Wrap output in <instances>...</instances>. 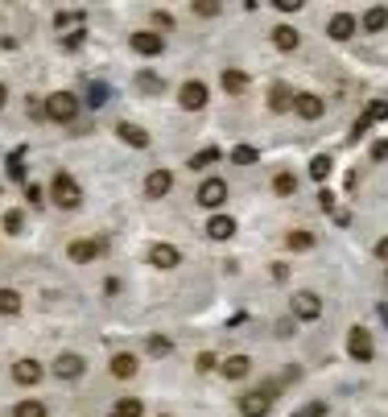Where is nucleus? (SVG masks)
I'll use <instances>...</instances> for the list:
<instances>
[{"label":"nucleus","instance_id":"1","mask_svg":"<svg viewBox=\"0 0 388 417\" xmlns=\"http://www.w3.org/2000/svg\"><path fill=\"white\" fill-rule=\"evenodd\" d=\"M50 199H54L62 211H74V207L83 203V190H79V182H74L70 174H54V182H50Z\"/></svg>","mask_w":388,"mask_h":417},{"label":"nucleus","instance_id":"2","mask_svg":"<svg viewBox=\"0 0 388 417\" xmlns=\"http://www.w3.org/2000/svg\"><path fill=\"white\" fill-rule=\"evenodd\" d=\"M45 116H50L54 124H70V120L79 116V99H74L70 91H54V95H45Z\"/></svg>","mask_w":388,"mask_h":417},{"label":"nucleus","instance_id":"3","mask_svg":"<svg viewBox=\"0 0 388 417\" xmlns=\"http://www.w3.org/2000/svg\"><path fill=\"white\" fill-rule=\"evenodd\" d=\"M294 318H302V323H314V318H323V298H318L314 289H302V294H294Z\"/></svg>","mask_w":388,"mask_h":417},{"label":"nucleus","instance_id":"4","mask_svg":"<svg viewBox=\"0 0 388 417\" xmlns=\"http://www.w3.org/2000/svg\"><path fill=\"white\" fill-rule=\"evenodd\" d=\"M194 199H198L207 211H215V207H223V203H227V182H223V178H207V182L198 186V194H194Z\"/></svg>","mask_w":388,"mask_h":417},{"label":"nucleus","instance_id":"5","mask_svg":"<svg viewBox=\"0 0 388 417\" xmlns=\"http://www.w3.org/2000/svg\"><path fill=\"white\" fill-rule=\"evenodd\" d=\"M347 352H351V360H360V364H368V360L376 356V343H372V331H364V327H356V331L347 335Z\"/></svg>","mask_w":388,"mask_h":417},{"label":"nucleus","instance_id":"6","mask_svg":"<svg viewBox=\"0 0 388 417\" xmlns=\"http://www.w3.org/2000/svg\"><path fill=\"white\" fill-rule=\"evenodd\" d=\"M128 45H132L141 58H157V54L165 50V37H161V33H149V29H141V33H132V37H128Z\"/></svg>","mask_w":388,"mask_h":417},{"label":"nucleus","instance_id":"7","mask_svg":"<svg viewBox=\"0 0 388 417\" xmlns=\"http://www.w3.org/2000/svg\"><path fill=\"white\" fill-rule=\"evenodd\" d=\"M269 409H273V393H269V389L244 393V397H240V414L244 417H269Z\"/></svg>","mask_w":388,"mask_h":417},{"label":"nucleus","instance_id":"8","mask_svg":"<svg viewBox=\"0 0 388 417\" xmlns=\"http://www.w3.org/2000/svg\"><path fill=\"white\" fill-rule=\"evenodd\" d=\"M178 103H182L186 112H198V108H207V83H198V79L182 83V91H178Z\"/></svg>","mask_w":388,"mask_h":417},{"label":"nucleus","instance_id":"9","mask_svg":"<svg viewBox=\"0 0 388 417\" xmlns=\"http://www.w3.org/2000/svg\"><path fill=\"white\" fill-rule=\"evenodd\" d=\"M87 372V364H83V356H74V352H62L58 360H54V376L58 380H79Z\"/></svg>","mask_w":388,"mask_h":417},{"label":"nucleus","instance_id":"10","mask_svg":"<svg viewBox=\"0 0 388 417\" xmlns=\"http://www.w3.org/2000/svg\"><path fill=\"white\" fill-rule=\"evenodd\" d=\"M294 112H298L302 120H318V116L327 112V103H323L314 91H298V95H294Z\"/></svg>","mask_w":388,"mask_h":417},{"label":"nucleus","instance_id":"11","mask_svg":"<svg viewBox=\"0 0 388 417\" xmlns=\"http://www.w3.org/2000/svg\"><path fill=\"white\" fill-rule=\"evenodd\" d=\"M356 29H360V21H356L351 12H335V17L327 21V33H331L335 41H347V37H356Z\"/></svg>","mask_w":388,"mask_h":417},{"label":"nucleus","instance_id":"12","mask_svg":"<svg viewBox=\"0 0 388 417\" xmlns=\"http://www.w3.org/2000/svg\"><path fill=\"white\" fill-rule=\"evenodd\" d=\"M170 190H174V174H170V170H153V174L145 178V194H149V199H165Z\"/></svg>","mask_w":388,"mask_h":417},{"label":"nucleus","instance_id":"13","mask_svg":"<svg viewBox=\"0 0 388 417\" xmlns=\"http://www.w3.org/2000/svg\"><path fill=\"white\" fill-rule=\"evenodd\" d=\"M178 261H182V252L174 244H153L149 248V265H157V269H174Z\"/></svg>","mask_w":388,"mask_h":417},{"label":"nucleus","instance_id":"14","mask_svg":"<svg viewBox=\"0 0 388 417\" xmlns=\"http://www.w3.org/2000/svg\"><path fill=\"white\" fill-rule=\"evenodd\" d=\"M207 236L211 240H232L236 236V219L232 215H211L207 219Z\"/></svg>","mask_w":388,"mask_h":417},{"label":"nucleus","instance_id":"15","mask_svg":"<svg viewBox=\"0 0 388 417\" xmlns=\"http://www.w3.org/2000/svg\"><path fill=\"white\" fill-rule=\"evenodd\" d=\"M12 380L17 385H37L41 380V364L37 360H17L12 364Z\"/></svg>","mask_w":388,"mask_h":417},{"label":"nucleus","instance_id":"16","mask_svg":"<svg viewBox=\"0 0 388 417\" xmlns=\"http://www.w3.org/2000/svg\"><path fill=\"white\" fill-rule=\"evenodd\" d=\"M219 368H223V376H227V380H244V376L252 372V360H248V356H227Z\"/></svg>","mask_w":388,"mask_h":417},{"label":"nucleus","instance_id":"17","mask_svg":"<svg viewBox=\"0 0 388 417\" xmlns=\"http://www.w3.org/2000/svg\"><path fill=\"white\" fill-rule=\"evenodd\" d=\"M273 45H277V50H298V45H302V33H298L294 25H277V29H273Z\"/></svg>","mask_w":388,"mask_h":417},{"label":"nucleus","instance_id":"18","mask_svg":"<svg viewBox=\"0 0 388 417\" xmlns=\"http://www.w3.org/2000/svg\"><path fill=\"white\" fill-rule=\"evenodd\" d=\"M116 132H120V141H128L132 149H149V132H145L141 124H128V120H124Z\"/></svg>","mask_w":388,"mask_h":417},{"label":"nucleus","instance_id":"19","mask_svg":"<svg viewBox=\"0 0 388 417\" xmlns=\"http://www.w3.org/2000/svg\"><path fill=\"white\" fill-rule=\"evenodd\" d=\"M112 376H116V380H132V376H136V356H128V352L112 356Z\"/></svg>","mask_w":388,"mask_h":417},{"label":"nucleus","instance_id":"20","mask_svg":"<svg viewBox=\"0 0 388 417\" xmlns=\"http://www.w3.org/2000/svg\"><path fill=\"white\" fill-rule=\"evenodd\" d=\"M95 256H99V244H95V240H74V244H70V261L87 265V261H95Z\"/></svg>","mask_w":388,"mask_h":417},{"label":"nucleus","instance_id":"21","mask_svg":"<svg viewBox=\"0 0 388 417\" xmlns=\"http://www.w3.org/2000/svg\"><path fill=\"white\" fill-rule=\"evenodd\" d=\"M385 25H388V8L385 4H372V8L364 12V29H368V33H380Z\"/></svg>","mask_w":388,"mask_h":417},{"label":"nucleus","instance_id":"22","mask_svg":"<svg viewBox=\"0 0 388 417\" xmlns=\"http://www.w3.org/2000/svg\"><path fill=\"white\" fill-rule=\"evenodd\" d=\"M136 87H141V91H149V95H161V91H165V79H161V74H153V70H141V74H136Z\"/></svg>","mask_w":388,"mask_h":417},{"label":"nucleus","instance_id":"23","mask_svg":"<svg viewBox=\"0 0 388 417\" xmlns=\"http://www.w3.org/2000/svg\"><path fill=\"white\" fill-rule=\"evenodd\" d=\"M0 314H4V318L21 314V294H17V289H0Z\"/></svg>","mask_w":388,"mask_h":417},{"label":"nucleus","instance_id":"24","mask_svg":"<svg viewBox=\"0 0 388 417\" xmlns=\"http://www.w3.org/2000/svg\"><path fill=\"white\" fill-rule=\"evenodd\" d=\"M244 87H248V74H244V70H223V91L240 95Z\"/></svg>","mask_w":388,"mask_h":417},{"label":"nucleus","instance_id":"25","mask_svg":"<svg viewBox=\"0 0 388 417\" xmlns=\"http://www.w3.org/2000/svg\"><path fill=\"white\" fill-rule=\"evenodd\" d=\"M360 120H368V124H380V120H388V99H372V103H368V112H364Z\"/></svg>","mask_w":388,"mask_h":417},{"label":"nucleus","instance_id":"26","mask_svg":"<svg viewBox=\"0 0 388 417\" xmlns=\"http://www.w3.org/2000/svg\"><path fill=\"white\" fill-rule=\"evenodd\" d=\"M232 161H236V165H256L261 153H256L252 145H236V149H232Z\"/></svg>","mask_w":388,"mask_h":417},{"label":"nucleus","instance_id":"27","mask_svg":"<svg viewBox=\"0 0 388 417\" xmlns=\"http://www.w3.org/2000/svg\"><path fill=\"white\" fill-rule=\"evenodd\" d=\"M331 170H335V161H331L327 153H318V157L310 161V178H318V182H323V178H331Z\"/></svg>","mask_w":388,"mask_h":417},{"label":"nucleus","instance_id":"28","mask_svg":"<svg viewBox=\"0 0 388 417\" xmlns=\"http://www.w3.org/2000/svg\"><path fill=\"white\" fill-rule=\"evenodd\" d=\"M141 414H145V405L136 397H120L116 401V417H141Z\"/></svg>","mask_w":388,"mask_h":417},{"label":"nucleus","instance_id":"29","mask_svg":"<svg viewBox=\"0 0 388 417\" xmlns=\"http://www.w3.org/2000/svg\"><path fill=\"white\" fill-rule=\"evenodd\" d=\"M285 244H289L294 252H306V248H314V236H310V232H289Z\"/></svg>","mask_w":388,"mask_h":417},{"label":"nucleus","instance_id":"30","mask_svg":"<svg viewBox=\"0 0 388 417\" xmlns=\"http://www.w3.org/2000/svg\"><path fill=\"white\" fill-rule=\"evenodd\" d=\"M12 417H45V405H41V401H33V397H29V401H21V405H17V409H12Z\"/></svg>","mask_w":388,"mask_h":417},{"label":"nucleus","instance_id":"31","mask_svg":"<svg viewBox=\"0 0 388 417\" xmlns=\"http://www.w3.org/2000/svg\"><path fill=\"white\" fill-rule=\"evenodd\" d=\"M289 108H294L289 87H273V112H289Z\"/></svg>","mask_w":388,"mask_h":417},{"label":"nucleus","instance_id":"32","mask_svg":"<svg viewBox=\"0 0 388 417\" xmlns=\"http://www.w3.org/2000/svg\"><path fill=\"white\" fill-rule=\"evenodd\" d=\"M87 103H91V108H103V103H108V87H103V83H91V87H87Z\"/></svg>","mask_w":388,"mask_h":417},{"label":"nucleus","instance_id":"33","mask_svg":"<svg viewBox=\"0 0 388 417\" xmlns=\"http://www.w3.org/2000/svg\"><path fill=\"white\" fill-rule=\"evenodd\" d=\"M211 161H219V149H203V153H194V157H190V170H203V165H211Z\"/></svg>","mask_w":388,"mask_h":417},{"label":"nucleus","instance_id":"34","mask_svg":"<svg viewBox=\"0 0 388 417\" xmlns=\"http://www.w3.org/2000/svg\"><path fill=\"white\" fill-rule=\"evenodd\" d=\"M273 190H277V194H294V190H298L294 174H277V178H273Z\"/></svg>","mask_w":388,"mask_h":417},{"label":"nucleus","instance_id":"35","mask_svg":"<svg viewBox=\"0 0 388 417\" xmlns=\"http://www.w3.org/2000/svg\"><path fill=\"white\" fill-rule=\"evenodd\" d=\"M21 227H25V215H21V211H8V215H4V232H8V236H21Z\"/></svg>","mask_w":388,"mask_h":417},{"label":"nucleus","instance_id":"36","mask_svg":"<svg viewBox=\"0 0 388 417\" xmlns=\"http://www.w3.org/2000/svg\"><path fill=\"white\" fill-rule=\"evenodd\" d=\"M170 347H174V343H170L165 335H149V352H153V356H170Z\"/></svg>","mask_w":388,"mask_h":417},{"label":"nucleus","instance_id":"37","mask_svg":"<svg viewBox=\"0 0 388 417\" xmlns=\"http://www.w3.org/2000/svg\"><path fill=\"white\" fill-rule=\"evenodd\" d=\"M327 414V401H310V405H302L294 417H323Z\"/></svg>","mask_w":388,"mask_h":417},{"label":"nucleus","instance_id":"38","mask_svg":"<svg viewBox=\"0 0 388 417\" xmlns=\"http://www.w3.org/2000/svg\"><path fill=\"white\" fill-rule=\"evenodd\" d=\"M21 161H25V153L17 149V153L8 157V174H12V178H25V165H21Z\"/></svg>","mask_w":388,"mask_h":417},{"label":"nucleus","instance_id":"39","mask_svg":"<svg viewBox=\"0 0 388 417\" xmlns=\"http://www.w3.org/2000/svg\"><path fill=\"white\" fill-rule=\"evenodd\" d=\"M194 12H203V17H215V12H219V4H215V0H198V4H194Z\"/></svg>","mask_w":388,"mask_h":417},{"label":"nucleus","instance_id":"40","mask_svg":"<svg viewBox=\"0 0 388 417\" xmlns=\"http://www.w3.org/2000/svg\"><path fill=\"white\" fill-rule=\"evenodd\" d=\"M79 21H83V12H58V29L62 25H79Z\"/></svg>","mask_w":388,"mask_h":417},{"label":"nucleus","instance_id":"41","mask_svg":"<svg viewBox=\"0 0 388 417\" xmlns=\"http://www.w3.org/2000/svg\"><path fill=\"white\" fill-rule=\"evenodd\" d=\"M277 8H281V12H298V8H302V0H277Z\"/></svg>","mask_w":388,"mask_h":417},{"label":"nucleus","instance_id":"42","mask_svg":"<svg viewBox=\"0 0 388 417\" xmlns=\"http://www.w3.org/2000/svg\"><path fill=\"white\" fill-rule=\"evenodd\" d=\"M25 199H29V203H41V186L29 182V186H25Z\"/></svg>","mask_w":388,"mask_h":417},{"label":"nucleus","instance_id":"43","mask_svg":"<svg viewBox=\"0 0 388 417\" xmlns=\"http://www.w3.org/2000/svg\"><path fill=\"white\" fill-rule=\"evenodd\" d=\"M198 368H203V372H211V368H215V356H211V352H203V356H198Z\"/></svg>","mask_w":388,"mask_h":417},{"label":"nucleus","instance_id":"44","mask_svg":"<svg viewBox=\"0 0 388 417\" xmlns=\"http://www.w3.org/2000/svg\"><path fill=\"white\" fill-rule=\"evenodd\" d=\"M372 157H376V161H380V157H388V141H376V145H372Z\"/></svg>","mask_w":388,"mask_h":417},{"label":"nucleus","instance_id":"45","mask_svg":"<svg viewBox=\"0 0 388 417\" xmlns=\"http://www.w3.org/2000/svg\"><path fill=\"white\" fill-rule=\"evenodd\" d=\"M153 21H157L161 29H170V25H174V17H170V12H153Z\"/></svg>","mask_w":388,"mask_h":417},{"label":"nucleus","instance_id":"46","mask_svg":"<svg viewBox=\"0 0 388 417\" xmlns=\"http://www.w3.org/2000/svg\"><path fill=\"white\" fill-rule=\"evenodd\" d=\"M376 256H380V261H388V236H385V240H376Z\"/></svg>","mask_w":388,"mask_h":417},{"label":"nucleus","instance_id":"47","mask_svg":"<svg viewBox=\"0 0 388 417\" xmlns=\"http://www.w3.org/2000/svg\"><path fill=\"white\" fill-rule=\"evenodd\" d=\"M4 99H8V91H4V83H0V108H4Z\"/></svg>","mask_w":388,"mask_h":417},{"label":"nucleus","instance_id":"48","mask_svg":"<svg viewBox=\"0 0 388 417\" xmlns=\"http://www.w3.org/2000/svg\"><path fill=\"white\" fill-rule=\"evenodd\" d=\"M165 417H170V414H165Z\"/></svg>","mask_w":388,"mask_h":417},{"label":"nucleus","instance_id":"49","mask_svg":"<svg viewBox=\"0 0 388 417\" xmlns=\"http://www.w3.org/2000/svg\"><path fill=\"white\" fill-rule=\"evenodd\" d=\"M112 417H116V414H112Z\"/></svg>","mask_w":388,"mask_h":417}]
</instances>
